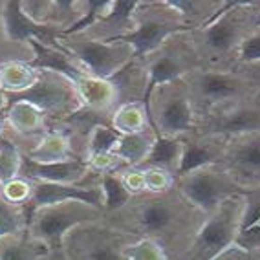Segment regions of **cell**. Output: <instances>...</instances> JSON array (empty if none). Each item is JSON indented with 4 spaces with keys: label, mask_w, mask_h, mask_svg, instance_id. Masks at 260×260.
<instances>
[{
    "label": "cell",
    "mask_w": 260,
    "mask_h": 260,
    "mask_svg": "<svg viewBox=\"0 0 260 260\" xmlns=\"http://www.w3.org/2000/svg\"><path fill=\"white\" fill-rule=\"evenodd\" d=\"M258 6L255 2H228L211 22L187 31L204 68L231 70L240 42L260 24Z\"/></svg>",
    "instance_id": "1"
},
{
    "label": "cell",
    "mask_w": 260,
    "mask_h": 260,
    "mask_svg": "<svg viewBox=\"0 0 260 260\" xmlns=\"http://www.w3.org/2000/svg\"><path fill=\"white\" fill-rule=\"evenodd\" d=\"M198 117L255 95L256 88L246 74L237 70L198 68L185 77Z\"/></svg>",
    "instance_id": "2"
},
{
    "label": "cell",
    "mask_w": 260,
    "mask_h": 260,
    "mask_svg": "<svg viewBox=\"0 0 260 260\" xmlns=\"http://www.w3.org/2000/svg\"><path fill=\"white\" fill-rule=\"evenodd\" d=\"M147 108L158 138L181 140L196 132L198 114L185 79L154 88Z\"/></svg>",
    "instance_id": "3"
},
{
    "label": "cell",
    "mask_w": 260,
    "mask_h": 260,
    "mask_svg": "<svg viewBox=\"0 0 260 260\" xmlns=\"http://www.w3.org/2000/svg\"><path fill=\"white\" fill-rule=\"evenodd\" d=\"M55 44L79 64L84 74L95 79H110L121 70H125L136 57L132 46L119 39L99 41L86 35L81 37L66 35V37H57Z\"/></svg>",
    "instance_id": "4"
},
{
    "label": "cell",
    "mask_w": 260,
    "mask_h": 260,
    "mask_svg": "<svg viewBox=\"0 0 260 260\" xmlns=\"http://www.w3.org/2000/svg\"><path fill=\"white\" fill-rule=\"evenodd\" d=\"M242 213H244V198L233 196L223 202L214 213L207 214L192 246L187 251V260H214L237 242L240 233Z\"/></svg>",
    "instance_id": "5"
},
{
    "label": "cell",
    "mask_w": 260,
    "mask_h": 260,
    "mask_svg": "<svg viewBox=\"0 0 260 260\" xmlns=\"http://www.w3.org/2000/svg\"><path fill=\"white\" fill-rule=\"evenodd\" d=\"M141 4V2H140ZM147 10L136 11V28L119 39L132 46L136 57H150L174 35L189 31V26L169 2L145 4Z\"/></svg>",
    "instance_id": "6"
},
{
    "label": "cell",
    "mask_w": 260,
    "mask_h": 260,
    "mask_svg": "<svg viewBox=\"0 0 260 260\" xmlns=\"http://www.w3.org/2000/svg\"><path fill=\"white\" fill-rule=\"evenodd\" d=\"M198 68H202V62L198 59L192 42H190L189 33L183 31L174 35L156 53L149 57L145 103L154 88L169 83H176V81H183L187 75Z\"/></svg>",
    "instance_id": "7"
},
{
    "label": "cell",
    "mask_w": 260,
    "mask_h": 260,
    "mask_svg": "<svg viewBox=\"0 0 260 260\" xmlns=\"http://www.w3.org/2000/svg\"><path fill=\"white\" fill-rule=\"evenodd\" d=\"M260 132V93L198 117L194 134L233 140Z\"/></svg>",
    "instance_id": "8"
},
{
    "label": "cell",
    "mask_w": 260,
    "mask_h": 260,
    "mask_svg": "<svg viewBox=\"0 0 260 260\" xmlns=\"http://www.w3.org/2000/svg\"><path fill=\"white\" fill-rule=\"evenodd\" d=\"M98 207L83 202H66V204L41 207L31 220V237L41 240L50 251L60 249L62 238L84 222H93L99 216Z\"/></svg>",
    "instance_id": "9"
},
{
    "label": "cell",
    "mask_w": 260,
    "mask_h": 260,
    "mask_svg": "<svg viewBox=\"0 0 260 260\" xmlns=\"http://www.w3.org/2000/svg\"><path fill=\"white\" fill-rule=\"evenodd\" d=\"M181 196L194 205L196 209L211 214L218 209L223 202L238 194V187L229 178V174L218 165L207 169H200L190 174L178 178Z\"/></svg>",
    "instance_id": "10"
},
{
    "label": "cell",
    "mask_w": 260,
    "mask_h": 260,
    "mask_svg": "<svg viewBox=\"0 0 260 260\" xmlns=\"http://www.w3.org/2000/svg\"><path fill=\"white\" fill-rule=\"evenodd\" d=\"M10 101H24L37 107L42 114H74L83 107V99L75 84L59 74L39 70L31 88L11 95Z\"/></svg>",
    "instance_id": "11"
},
{
    "label": "cell",
    "mask_w": 260,
    "mask_h": 260,
    "mask_svg": "<svg viewBox=\"0 0 260 260\" xmlns=\"http://www.w3.org/2000/svg\"><path fill=\"white\" fill-rule=\"evenodd\" d=\"M228 172L238 189L260 187V132L233 138L225 143L223 158L218 165Z\"/></svg>",
    "instance_id": "12"
},
{
    "label": "cell",
    "mask_w": 260,
    "mask_h": 260,
    "mask_svg": "<svg viewBox=\"0 0 260 260\" xmlns=\"http://www.w3.org/2000/svg\"><path fill=\"white\" fill-rule=\"evenodd\" d=\"M183 149H181L180 165H178L176 176H185L200 169L214 167L220 165L225 150V140L211 138V136L190 134L187 138H181Z\"/></svg>",
    "instance_id": "13"
},
{
    "label": "cell",
    "mask_w": 260,
    "mask_h": 260,
    "mask_svg": "<svg viewBox=\"0 0 260 260\" xmlns=\"http://www.w3.org/2000/svg\"><path fill=\"white\" fill-rule=\"evenodd\" d=\"M66 202H83L92 207H101L103 190L101 187H81L66 185V183H48V181H33L31 209L50 207V205L66 204Z\"/></svg>",
    "instance_id": "14"
},
{
    "label": "cell",
    "mask_w": 260,
    "mask_h": 260,
    "mask_svg": "<svg viewBox=\"0 0 260 260\" xmlns=\"http://www.w3.org/2000/svg\"><path fill=\"white\" fill-rule=\"evenodd\" d=\"M88 161L83 159H66L57 163H37L22 156L20 174L29 181H48V183H66L77 185L88 172Z\"/></svg>",
    "instance_id": "15"
},
{
    "label": "cell",
    "mask_w": 260,
    "mask_h": 260,
    "mask_svg": "<svg viewBox=\"0 0 260 260\" xmlns=\"http://www.w3.org/2000/svg\"><path fill=\"white\" fill-rule=\"evenodd\" d=\"M2 24L6 37L11 42H41V44H55L51 28L33 22L22 11L20 2H6L2 10Z\"/></svg>",
    "instance_id": "16"
},
{
    "label": "cell",
    "mask_w": 260,
    "mask_h": 260,
    "mask_svg": "<svg viewBox=\"0 0 260 260\" xmlns=\"http://www.w3.org/2000/svg\"><path fill=\"white\" fill-rule=\"evenodd\" d=\"M35 50V60L31 62V66L35 70H46L53 72V74H59L62 77L75 84V88H79V84L83 83L88 75L84 74L79 68V64L72 59L68 53L57 44H41V42H29Z\"/></svg>",
    "instance_id": "17"
},
{
    "label": "cell",
    "mask_w": 260,
    "mask_h": 260,
    "mask_svg": "<svg viewBox=\"0 0 260 260\" xmlns=\"http://www.w3.org/2000/svg\"><path fill=\"white\" fill-rule=\"evenodd\" d=\"M156 138H158V134H156L154 126L143 130V132H138V134L121 136L116 145V149H114V156H116L119 161L128 163L132 167L143 165L147 156H149L150 150H152Z\"/></svg>",
    "instance_id": "18"
},
{
    "label": "cell",
    "mask_w": 260,
    "mask_h": 260,
    "mask_svg": "<svg viewBox=\"0 0 260 260\" xmlns=\"http://www.w3.org/2000/svg\"><path fill=\"white\" fill-rule=\"evenodd\" d=\"M112 128L125 134H138L143 130L150 128L149 108L145 101H130L123 107H119L112 117Z\"/></svg>",
    "instance_id": "19"
},
{
    "label": "cell",
    "mask_w": 260,
    "mask_h": 260,
    "mask_svg": "<svg viewBox=\"0 0 260 260\" xmlns=\"http://www.w3.org/2000/svg\"><path fill=\"white\" fill-rule=\"evenodd\" d=\"M176 220V211L165 200H150L141 205L138 211V223L141 231L156 235V233L167 231Z\"/></svg>",
    "instance_id": "20"
},
{
    "label": "cell",
    "mask_w": 260,
    "mask_h": 260,
    "mask_svg": "<svg viewBox=\"0 0 260 260\" xmlns=\"http://www.w3.org/2000/svg\"><path fill=\"white\" fill-rule=\"evenodd\" d=\"M39 70H35L31 62H6L0 66V90L2 92H10L11 95L15 93H22L28 88H31L35 81H37Z\"/></svg>",
    "instance_id": "21"
},
{
    "label": "cell",
    "mask_w": 260,
    "mask_h": 260,
    "mask_svg": "<svg viewBox=\"0 0 260 260\" xmlns=\"http://www.w3.org/2000/svg\"><path fill=\"white\" fill-rule=\"evenodd\" d=\"M79 95L83 103L92 110H107L116 103L117 86L112 84L108 79H95V77H86L79 84Z\"/></svg>",
    "instance_id": "22"
},
{
    "label": "cell",
    "mask_w": 260,
    "mask_h": 260,
    "mask_svg": "<svg viewBox=\"0 0 260 260\" xmlns=\"http://www.w3.org/2000/svg\"><path fill=\"white\" fill-rule=\"evenodd\" d=\"M70 150L72 143L64 134H60V132H48V134L42 136L37 147L26 158L37 163L66 161V159H70Z\"/></svg>",
    "instance_id": "23"
},
{
    "label": "cell",
    "mask_w": 260,
    "mask_h": 260,
    "mask_svg": "<svg viewBox=\"0 0 260 260\" xmlns=\"http://www.w3.org/2000/svg\"><path fill=\"white\" fill-rule=\"evenodd\" d=\"M181 149H183V141L181 140L156 138L152 150H150V154L145 159L143 167H158L174 174L178 171V165H180Z\"/></svg>",
    "instance_id": "24"
},
{
    "label": "cell",
    "mask_w": 260,
    "mask_h": 260,
    "mask_svg": "<svg viewBox=\"0 0 260 260\" xmlns=\"http://www.w3.org/2000/svg\"><path fill=\"white\" fill-rule=\"evenodd\" d=\"M8 119L20 134H35L44 128V114L37 107L24 101H10Z\"/></svg>",
    "instance_id": "25"
},
{
    "label": "cell",
    "mask_w": 260,
    "mask_h": 260,
    "mask_svg": "<svg viewBox=\"0 0 260 260\" xmlns=\"http://www.w3.org/2000/svg\"><path fill=\"white\" fill-rule=\"evenodd\" d=\"M50 255L48 249L37 238H24L2 244L0 247V260H39L41 256Z\"/></svg>",
    "instance_id": "26"
},
{
    "label": "cell",
    "mask_w": 260,
    "mask_h": 260,
    "mask_svg": "<svg viewBox=\"0 0 260 260\" xmlns=\"http://www.w3.org/2000/svg\"><path fill=\"white\" fill-rule=\"evenodd\" d=\"M101 190H103V205L108 211H117L123 205L128 204L130 192L126 190L121 176H116L114 172H103L101 174Z\"/></svg>",
    "instance_id": "27"
},
{
    "label": "cell",
    "mask_w": 260,
    "mask_h": 260,
    "mask_svg": "<svg viewBox=\"0 0 260 260\" xmlns=\"http://www.w3.org/2000/svg\"><path fill=\"white\" fill-rule=\"evenodd\" d=\"M256 64H260V24L251 29L246 39L240 42L237 53L233 57L231 70H246Z\"/></svg>",
    "instance_id": "28"
},
{
    "label": "cell",
    "mask_w": 260,
    "mask_h": 260,
    "mask_svg": "<svg viewBox=\"0 0 260 260\" xmlns=\"http://www.w3.org/2000/svg\"><path fill=\"white\" fill-rule=\"evenodd\" d=\"M121 134L110 126L95 125L88 136V154L90 158H98L105 154H114Z\"/></svg>",
    "instance_id": "29"
},
{
    "label": "cell",
    "mask_w": 260,
    "mask_h": 260,
    "mask_svg": "<svg viewBox=\"0 0 260 260\" xmlns=\"http://www.w3.org/2000/svg\"><path fill=\"white\" fill-rule=\"evenodd\" d=\"M22 167V154L11 141L0 138V181H8L19 178Z\"/></svg>",
    "instance_id": "30"
},
{
    "label": "cell",
    "mask_w": 260,
    "mask_h": 260,
    "mask_svg": "<svg viewBox=\"0 0 260 260\" xmlns=\"http://www.w3.org/2000/svg\"><path fill=\"white\" fill-rule=\"evenodd\" d=\"M123 258L125 260H167L163 247L156 240L145 238V240L128 244L123 247Z\"/></svg>",
    "instance_id": "31"
},
{
    "label": "cell",
    "mask_w": 260,
    "mask_h": 260,
    "mask_svg": "<svg viewBox=\"0 0 260 260\" xmlns=\"http://www.w3.org/2000/svg\"><path fill=\"white\" fill-rule=\"evenodd\" d=\"M22 229V211L19 205L0 200V240L19 235Z\"/></svg>",
    "instance_id": "32"
},
{
    "label": "cell",
    "mask_w": 260,
    "mask_h": 260,
    "mask_svg": "<svg viewBox=\"0 0 260 260\" xmlns=\"http://www.w3.org/2000/svg\"><path fill=\"white\" fill-rule=\"evenodd\" d=\"M92 246L88 247V253L84 255V260H125L123 258V247L116 246V242L107 237L92 238Z\"/></svg>",
    "instance_id": "33"
},
{
    "label": "cell",
    "mask_w": 260,
    "mask_h": 260,
    "mask_svg": "<svg viewBox=\"0 0 260 260\" xmlns=\"http://www.w3.org/2000/svg\"><path fill=\"white\" fill-rule=\"evenodd\" d=\"M33 192V181L26 180V178H15V180L8 181L2 185V198L4 202L11 205H19L24 202L31 200Z\"/></svg>",
    "instance_id": "34"
},
{
    "label": "cell",
    "mask_w": 260,
    "mask_h": 260,
    "mask_svg": "<svg viewBox=\"0 0 260 260\" xmlns=\"http://www.w3.org/2000/svg\"><path fill=\"white\" fill-rule=\"evenodd\" d=\"M143 176H145V187L150 192H156V194H161V192H167L169 189L174 183V174L163 171L158 167H143Z\"/></svg>",
    "instance_id": "35"
},
{
    "label": "cell",
    "mask_w": 260,
    "mask_h": 260,
    "mask_svg": "<svg viewBox=\"0 0 260 260\" xmlns=\"http://www.w3.org/2000/svg\"><path fill=\"white\" fill-rule=\"evenodd\" d=\"M121 180H123V183H125L126 190H128L130 194H140V192L147 190V187H145V176L141 169H130L128 172H125L121 176Z\"/></svg>",
    "instance_id": "36"
},
{
    "label": "cell",
    "mask_w": 260,
    "mask_h": 260,
    "mask_svg": "<svg viewBox=\"0 0 260 260\" xmlns=\"http://www.w3.org/2000/svg\"><path fill=\"white\" fill-rule=\"evenodd\" d=\"M237 72H242V74H246L249 77V81L255 84L256 92L260 93V64L256 66H251V68H246V70H237Z\"/></svg>",
    "instance_id": "37"
},
{
    "label": "cell",
    "mask_w": 260,
    "mask_h": 260,
    "mask_svg": "<svg viewBox=\"0 0 260 260\" xmlns=\"http://www.w3.org/2000/svg\"><path fill=\"white\" fill-rule=\"evenodd\" d=\"M6 121H8V108L0 107V134H2V130H4ZM2 138V136H0Z\"/></svg>",
    "instance_id": "38"
},
{
    "label": "cell",
    "mask_w": 260,
    "mask_h": 260,
    "mask_svg": "<svg viewBox=\"0 0 260 260\" xmlns=\"http://www.w3.org/2000/svg\"><path fill=\"white\" fill-rule=\"evenodd\" d=\"M50 260H68V258H66V255L60 249H53L50 251Z\"/></svg>",
    "instance_id": "39"
}]
</instances>
